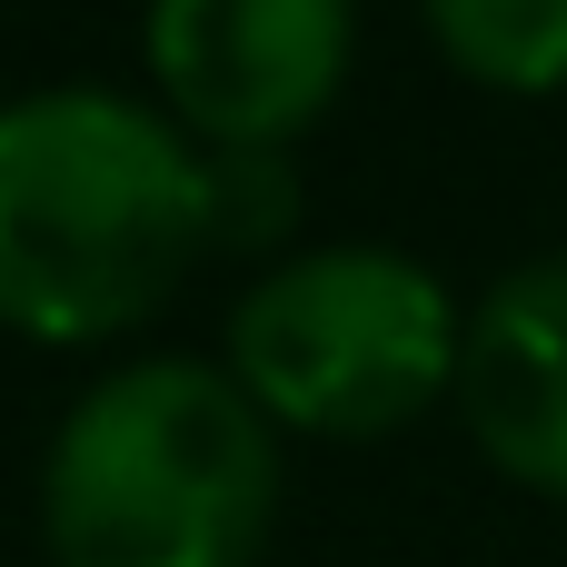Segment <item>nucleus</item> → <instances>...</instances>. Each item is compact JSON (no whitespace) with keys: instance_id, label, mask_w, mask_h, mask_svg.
<instances>
[{"instance_id":"f03ea898","label":"nucleus","mask_w":567,"mask_h":567,"mask_svg":"<svg viewBox=\"0 0 567 567\" xmlns=\"http://www.w3.org/2000/svg\"><path fill=\"white\" fill-rule=\"evenodd\" d=\"M279 498L249 389L199 359H130L50 439L60 567H249Z\"/></svg>"},{"instance_id":"20e7f679","label":"nucleus","mask_w":567,"mask_h":567,"mask_svg":"<svg viewBox=\"0 0 567 567\" xmlns=\"http://www.w3.org/2000/svg\"><path fill=\"white\" fill-rule=\"evenodd\" d=\"M150 60L199 130L269 150L339 90L349 0H150Z\"/></svg>"},{"instance_id":"0eeeda50","label":"nucleus","mask_w":567,"mask_h":567,"mask_svg":"<svg viewBox=\"0 0 567 567\" xmlns=\"http://www.w3.org/2000/svg\"><path fill=\"white\" fill-rule=\"evenodd\" d=\"M199 179H209V229H219V239H269V229H289V209H299V179H289L269 150H209Z\"/></svg>"},{"instance_id":"7ed1b4c3","label":"nucleus","mask_w":567,"mask_h":567,"mask_svg":"<svg viewBox=\"0 0 567 567\" xmlns=\"http://www.w3.org/2000/svg\"><path fill=\"white\" fill-rule=\"evenodd\" d=\"M458 339L449 289L399 249H299L229 319L239 379L309 429L409 419L439 379H458Z\"/></svg>"},{"instance_id":"423d86ee","label":"nucleus","mask_w":567,"mask_h":567,"mask_svg":"<svg viewBox=\"0 0 567 567\" xmlns=\"http://www.w3.org/2000/svg\"><path fill=\"white\" fill-rule=\"evenodd\" d=\"M439 40L508 90H548L567 80V0H429Z\"/></svg>"},{"instance_id":"39448f33","label":"nucleus","mask_w":567,"mask_h":567,"mask_svg":"<svg viewBox=\"0 0 567 567\" xmlns=\"http://www.w3.org/2000/svg\"><path fill=\"white\" fill-rule=\"evenodd\" d=\"M458 399L498 468L567 488V259L508 269L458 339Z\"/></svg>"},{"instance_id":"f257e3e1","label":"nucleus","mask_w":567,"mask_h":567,"mask_svg":"<svg viewBox=\"0 0 567 567\" xmlns=\"http://www.w3.org/2000/svg\"><path fill=\"white\" fill-rule=\"evenodd\" d=\"M209 229V179L179 130L120 90H30L0 110V309L80 339L150 309Z\"/></svg>"}]
</instances>
